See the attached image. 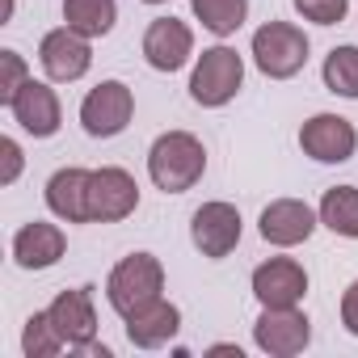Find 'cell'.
<instances>
[{"label": "cell", "mask_w": 358, "mask_h": 358, "mask_svg": "<svg viewBox=\"0 0 358 358\" xmlns=\"http://www.w3.org/2000/svg\"><path fill=\"white\" fill-rule=\"evenodd\" d=\"M207 173V148L194 131H164L148 148V182L160 194H186Z\"/></svg>", "instance_id": "obj_1"}, {"label": "cell", "mask_w": 358, "mask_h": 358, "mask_svg": "<svg viewBox=\"0 0 358 358\" xmlns=\"http://www.w3.org/2000/svg\"><path fill=\"white\" fill-rule=\"evenodd\" d=\"M106 299L122 320L143 312L148 303L164 299V266H160V257L156 253H127L122 262H114V270L106 274Z\"/></svg>", "instance_id": "obj_2"}, {"label": "cell", "mask_w": 358, "mask_h": 358, "mask_svg": "<svg viewBox=\"0 0 358 358\" xmlns=\"http://www.w3.org/2000/svg\"><path fill=\"white\" fill-rule=\"evenodd\" d=\"M249 55H253V68L270 80H291L303 72L308 55H312V43L308 34L295 26V22H266L253 30V43H249Z\"/></svg>", "instance_id": "obj_3"}, {"label": "cell", "mask_w": 358, "mask_h": 358, "mask_svg": "<svg viewBox=\"0 0 358 358\" xmlns=\"http://www.w3.org/2000/svg\"><path fill=\"white\" fill-rule=\"evenodd\" d=\"M245 89V55L228 43H215L207 47L199 59H194V72H190V101L203 106V110H220L228 106L236 93Z\"/></svg>", "instance_id": "obj_4"}, {"label": "cell", "mask_w": 358, "mask_h": 358, "mask_svg": "<svg viewBox=\"0 0 358 358\" xmlns=\"http://www.w3.org/2000/svg\"><path fill=\"white\" fill-rule=\"evenodd\" d=\"M135 118V93L127 80H101L80 101V127L89 139H114Z\"/></svg>", "instance_id": "obj_5"}, {"label": "cell", "mask_w": 358, "mask_h": 358, "mask_svg": "<svg viewBox=\"0 0 358 358\" xmlns=\"http://www.w3.org/2000/svg\"><path fill=\"white\" fill-rule=\"evenodd\" d=\"M38 64H43V76L51 85H76L93 68V38L76 34L72 26L47 30L38 43Z\"/></svg>", "instance_id": "obj_6"}, {"label": "cell", "mask_w": 358, "mask_h": 358, "mask_svg": "<svg viewBox=\"0 0 358 358\" xmlns=\"http://www.w3.org/2000/svg\"><path fill=\"white\" fill-rule=\"evenodd\" d=\"M139 207V182L122 164H101L89 177V224H118L135 215Z\"/></svg>", "instance_id": "obj_7"}, {"label": "cell", "mask_w": 358, "mask_h": 358, "mask_svg": "<svg viewBox=\"0 0 358 358\" xmlns=\"http://www.w3.org/2000/svg\"><path fill=\"white\" fill-rule=\"evenodd\" d=\"M299 148L303 156H312L316 164H345L358 152V127L345 114L320 110L299 127Z\"/></svg>", "instance_id": "obj_8"}, {"label": "cell", "mask_w": 358, "mask_h": 358, "mask_svg": "<svg viewBox=\"0 0 358 358\" xmlns=\"http://www.w3.org/2000/svg\"><path fill=\"white\" fill-rule=\"evenodd\" d=\"M241 236H245V220H241V211H236L232 203H224V199H211V203H203V207L190 215V241H194V249H199L203 257H211V262H224V257L241 245Z\"/></svg>", "instance_id": "obj_9"}, {"label": "cell", "mask_w": 358, "mask_h": 358, "mask_svg": "<svg viewBox=\"0 0 358 358\" xmlns=\"http://www.w3.org/2000/svg\"><path fill=\"white\" fill-rule=\"evenodd\" d=\"M143 64L152 72H182L190 59H194V30L182 22V17H152L148 30H143Z\"/></svg>", "instance_id": "obj_10"}, {"label": "cell", "mask_w": 358, "mask_h": 358, "mask_svg": "<svg viewBox=\"0 0 358 358\" xmlns=\"http://www.w3.org/2000/svg\"><path fill=\"white\" fill-rule=\"evenodd\" d=\"M312 341V320L299 308H262L253 320V345L270 358H295Z\"/></svg>", "instance_id": "obj_11"}, {"label": "cell", "mask_w": 358, "mask_h": 358, "mask_svg": "<svg viewBox=\"0 0 358 358\" xmlns=\"http://www.w3.org/2000/svg\"><path fill=\"white\" fill-rule=\"evenodd\" d=\"M316 228H320V215H316V207H308L303 199H274V203H266L262 215H257V232H262V241L274 245V249L308 245Z\"/></svg>", "instance_id": "obj_12"}, {"label": "cell", "mask_w": 358, "mask_h": 358, "mask_svg": "<svg viewBox=\"0 0 358 358\" xmlns=\"http://www.w3.org/2000/svg\"><path fill=\"white\" fill-rule=\"evenodd\" d=\"M249 287L262 308H299L308 295V270L295 257H270L253 270Z\"/></svg>", "instance_id": "obj_13"}, {"label": "cell", "mask_w": 358, "mask_h": 358, "mask_svg": "<svg viewBox=\"0 0 358 358\" xmlns=\"http://www.w3.org/2000/svg\"><path fill=\"white\" fill-rule=\"evenodd\" d=\"M9 114H13V122L26 131V135H34V139H51L59 127H64V106H59V93L51 89V80H26L22 85V93L9 101Z\"/></svg>", "instance_id": "obj_14"}, {"label": "cell", "mask_w": 358, "mask_h": 358, "mask_svg": "<svg viewBox=\"0 0 358 358\" xmlns=\"http://www.w3.org/2000/svg\"><path fill=\"white\" fill-rule=\"evenodd\" d=\"M51 320L68 350H93L97 345V308H93V287H68L51 299Z\"/></svg>", "instance_id": "obj_15"}, {"label": "cell", "mask_w": 358, "mask_h": 358, "mask_svg": "<svg viewBox=\"0 0 358 358\" xmlns=\"http://www.w3.org/2000/svg\"><path fill=\"white\" fill-rule=\"evenodd\" d=\"M89 177H93V169H80V164L55 169L47 177L43 199L59 224H89Z\"/></svg>", "instance_id": "obj_16"}, {"label": "cell", "mask_w": 358, "mask_h": 358, "mask_svg": "<svg viewBox=\"0 0 358 358\" xmlns=\"http://www.w3.org/2000/svg\"><path fill=\"white\" fill-rule=\"evenodd\" d=\"M64 253H68V236H64V228L51 224V220H30V224H22L17 236H13V262H17L22 270H30V274L51 270Z\"/></svg>", "instance_id": "obj_17"}, {"label": "cell", "mask_w": 358, "mask_h": 358, "mask_svg": "<svg viewBox=\"0 0 358 358\" xmlns=\"http://www.w3.org/2000/svg\"><path fill=\"white\" fill-rule=\"evenodd\" d=\"M122 324H127V341L135 350H160V345H169L177 333H182V308L169 303V299H156L143 312L127 316Z\"/></svg>", "instance_id": "obj_18"}, {"label": "cell", "mask_w": 358, "mask_h": 358, "mask_svg": "<svg viewBox=\"0 0 358 358\" xmlns=\"http://www.w3.org/2000/svg\"><path fill=\"white\" fill-rule=\"evenodd\" d=\"M316 215H320V224L333 236L358 241V186H333V190H324Z\"/></svg>", "instance_id": "obj_19"}, {"label": "cell", "mask_w": 358, "mask_h": 358, "mask_svg": "<svg viewBox=\"0 0 358 358\" xmlns=\"http://www.w3.org/2000/svg\"><path fill=\"white\" fill-rule=\"evenodd\" d=\"M118 22V0H64V26L85 38H106Z\"/></svg>", "instance_id": "obj_20"}, {"label": "cell", "mask_w": 358, "mask_h": 358, "mask_svg": "<svg viewBox=\"0 0 358 358\" xmlns=\"http://www.w3.org/2000/svg\"><path fill=\"white\" fill-rule=\"evenodd\" d=\"M190 9L215 38H232L249 22V0H190Z\"/></svg>", "instance_id": "obj_21"}, {"label": "cell", "mask_w": 358, "mask_h": 358, "mask_svg": "<svg viewBox=\"0 0 358 358\" xmlns=\"http://www.w3.org/2000/svg\"><path fill=\"white\" fill-rule=\"evenodd\" d=\"M320 80L329 93L345 97V101H358V47L345 43V47H333L324 55V68H320Z\"/></svg>", "instance_id": "obj_22"}, {"label": "cell", "mask_w": 358, "mask_h": 358, "mask_svg": "<svg viewBox=\"0 0 358 358\" xmlns=\"http://www.w3.org/2000/svg\"><path fill=\"white\" fill-rule=\"evenodd\" d=\"M64 350H68V341L59 337V329H55V320H51L47 308L34 312V316H26V324H22V354L26 358H55Z\"/></svg>", "instance_id": "obj_23"}, {"label": "cell", "mask_w": 358, "mask_h": 358, "mask_svg": "<svg viewBox=\"0 0 358 358\" xmlns=\"http://www.w3.org/2000/svg\"><path fill=\"white\" fill-rule=\"evenodd\" d=\"M30 80V68H26V55L22 51H13V47H5L0 51V106L9 110V101L22 93V85Z\"/></svg>", "instance_id": "obj_24"}, {"label": "cell", "mask_w": 358, "mask_h": 358, "mask_svg": "<svg viewBox=\"0 0 358 358\" xmlns=\"http://www.w3.org/2000/svg\"><path fill=\"white\" fill-rule=\"evenodd\" d=\"M295 5V13L303 17V22H312V26H337V22H345V13H350V0H291Z\"/></svg>", "instance_id": "obj_25"}, {"label": "cell", "mask_w": 358, "mask_h": 358, "mask_svg": "<svg viewBox=\"0 0 358 358\" xmlns=\"http://www.w3.org/2000/svg\"><path fill=\"white\" fill-rule=\"evenodd\" d=\"M0 156H5V173H0V186H13L17 177H22V169H26L22 143H17L13 135H5V139H0Z\"/></svg>", "instance_id": "obj_26"}, {"label": "cell", "mask_w": 358, "mask_h": 358, "mask_svg": "<svg viewBox=\"0 0 358 358\" xmlns=\"http://www.w3.org/2000/svg\"><path fill=\"white\" fill-rule=\"evenodd\" d=\"M341 324L350 337H358V278L341 291Z\"/></svg>", "instance_id": "obj_27"}, {"label": "cell", "mask_w": 358, "mask_h": 358, "mask_svg": "<svg viewBox=\"0 0 358 358\" xmlns=\"http://www.w3.org/2000/svg\"><path fill=\"white\" fill-rule=\"evenodd\" d=\"M207 354H241V345H211Z\"/></svg>", "instance_id": "obj_28"}, {"label": "cell", "mask_w": 358, "mask_h": 358, "mask_svg": "<svg viewBox=\"0 0 358 358\" xmlns=\"http://www.w3.org/2000/svg\"><path fill=\"white\" fill-rule=\"evenodd\" d=\"M143 5H169V0H143Z\"/></svg>", "instance_id": "obj_29"}]
</instances>
